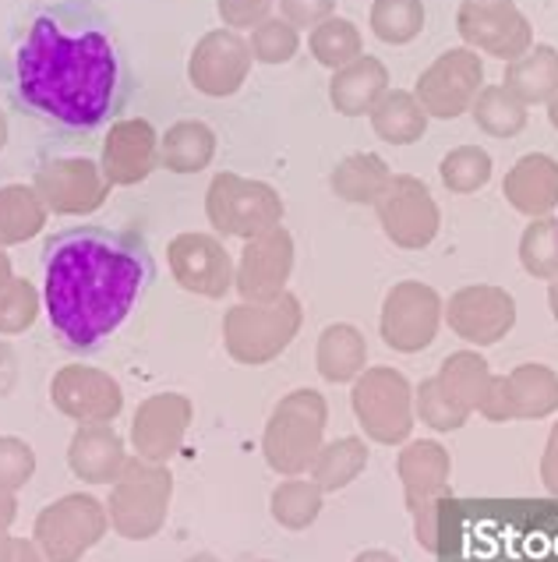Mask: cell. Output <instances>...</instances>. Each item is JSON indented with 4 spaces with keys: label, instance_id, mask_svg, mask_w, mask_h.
Returning a JSON list of instances; mask_svg holds the SVG:
<instances>
[{
    "label": "cell",
    "instance_id": "cell-1",
    "mask_svg": "<svg viewBox=\"0 0 558 562\" xmlns=\"http://www.w3.org/2000/svg\"><path fill=\"white\" fill-rule=\"evenodd\" d=\"M0 82L11 106L57 138H89L124 114L135 75L114 22L92 0H54L14 32Z\"/></svg>",
    "mask_w": 558,
    "mask_h": 562
},
{
    "label": "cell",
    "instance_id": "cell-2",
    "mask_svg": "<svg viewBox=\"0 0 558 562\" xmlns=\"http://www.w3.org/2000/svg\"><path fill=\"white\" fill-rule=\"evenodd\" d=\"M156 280L149 240L100 223L68 227L43 245V308L57 344L92 355L114 336Z\"/></svg>",
    "mask_w": 558,
    "mask_h": 562
},
{
    "label": "cell",
    "instance_id": "cell-3",
    "mask_svg": "<svg viewBox=\"0 0 558 562\" xmlns=\"http://www.w3.org/2000/svg\"><path fill=\"white\" fill-rule=\"evenodd\" d=\"M326 425H329V404L318 390H294L286 393L269 414L262 453L265 463L283 477L308 474L326 446Z\"/></svg>",
    "mask_w": 558,
    "mask_h": 562
},
{
    "label": "cell",
    "instance_id": "cell-4",
    "mask_svg": "<svg viewBox=\"0 0 558 562\" xmlns=\"http://www.w3.org/2000/svg\"><path fill=\"white\" fill-rule=\"evenodd\" d=\"M300 323H305V312H300V301L291 291L265 304L241 301L223 318V344H227V355L237 364L259 368L276 361L294 344Z\"/></svg>",
    "mask_w": 558,
    "mask_h": 562
},
{
    "label": "cell",
    "instance_id": "cell-5",
    "mask_svg": "<svg viewBox=\"0 0 558 562\" xmlns=\"http://www.w3.org/2000/svg\"><path fill=\"white\" fill-rule=\"evenodd\" d=\"M173 499V477L163 463L127 457L121 477L110 488L106 517L110 527L127 541H149L167 524Z\"/></svg>",
    "mask_w": 558,
    "mask_h": 562
},
{
    "label": "cell",
    "instance_id": "cell-6",
    "mask_svg": "<svg viewBox=\"0 0 558 562\" xmlns=\"http://www.w3.org/2000/svg\"><path fill=\"white\" fill-rule=\"evenodd\" d=\"M283 199L273 184L251 181L241 173H216L209 191H205V216L223 237L251 240L283 227Z\"/></svg>",
    "mask_w": 558,
    "mask_h": 562
},
{
    "label": "cell",
    "instance_id": "cell-7",
    "mask_svg": "<svg viewBox=\"0 0 558 562\" xmlns=\"http://www.w3.org/2000/svg\"><path fill=\"white\" fill-rule=\"evenodd\" d=\"M350 407H354L364 436L382 446H400L413 431V385L403 372L389 364L364 368L350 390Z\"/></svg>",
    "mask_w": 558,
    "mask_h": 562
},
{
    "label": "cell",
    "instance_id": "cell-8",
    "mask_svg": "<svg viewBox=\"0 0 558 562\" xmlns=\"http://www.w3.org/2000/svg\"><path fill=\"white\" fill-rule=\"evenodd\" d=\"M106 527V506L92 495L75 492L39 513L36 527H32V541L43 549L46 562H78L103 541Z\"/></svg>",
    "mask_w": 558,
    "mask_h": 562
},
{
    "label": "cell",
    "instance_id": "cell-9",
    "mask_svg": "<svg viewBox=\"0 0 558 562\" xmlns=\"http://www.w3.org/2000/svg\"><path fill=\"white\" fill-rule=\"evenodd\" d=\"M445 301L435 286H428L421 280H403L382 301V340L386 347L400 350V355H418V350L432 347L439 326H442Z\"/></svg>",
    "mask_w": 558,
    "mask_h": 562
},
{
    "label": "cell",
    "instance_id": "cell-10",
    "mask_svg": "<svg viewBox=\"0 0 558 562\" xmlns=\"http://www.w3.org/2000/svg\"><path fill=\"white\" fill-rule=\"evenodd\" d=\"M481 89H485V60L470 46H453V50H445L442 57L432 60V68L421 71L413 95L421 100L428 117L453 121L459 114H467Z\"/></svg>",
    "mask_w": 558,
    "mask_h": 562
},
{
    "label": "cell",
    "instance_id": "cell-11",
    "mask_svg": "<svg viewBox=\"0 0 558 562\" xmlns=\"http://www.w3.org/2000/svg\"><path fill=\"white\" fill-rule=\"evenodd\" d=\"M456 29L470 50L502 57L505 64L534 46V29L513 0H464L456 11Z\"/></svg>",
    "mask_w": 558,
    "mask_h": 562
},
{
    "label": "cell",
    "instance_id": "cell-12",
    "mask_svg": "<svg viewBox=\"0 0 558 562\" xmlns=\"http://www.w3.org/2000/svg\"><path fill=\"white\" fill-rule=\"evenodd\" d=\"M375 213L386 237L396 248H407V251L428 248L442 227L439 202L432 199L428 184L421 178H410V173H392L386 195L375 202Z\"/></svg>",
    "mask_w": 558,
    "mask_h": 562
},
{
    "label": "cell",
    "instance_id": "cell-13",
    "mask_svg": "<svg viewBox=\"0 0 558 562\" xmlns=\"http://www.w3.org/2000/svg\"><path fill=\"white\" fill-rule=\"evenodd\" d=\"M558 411V372L548 364H520L488 385L481 414L488 422H545Z\"/></svg>",
    "mask_w": 558,
    "mask_h": 562
},
{
    "label": "cell",
    "instance_id": "cell-14",
    "mask_svg": "<svg viewBox=\"0 0 558 562\" xmlns=\"http://www.w3.org/2000/svg\"><path fill=\"white\" fill-rule=\"evenodd\" d=\"M32 188H36L43 205L57 216H89L110 195V184L100 164L86 156L46 159L36 170V178H32Z\"/></svg>",
    "mask_w": 558,
    "mask_h": 562
},
{
    "label": "cell",
    "instance_id": "cell-15",
    "mask_svg": "<svg viewBox=\"0 0 558 562\" xmlns=\"http://www.w3.org/2000/svg\"><path fill=\"white\" fill-rule=\"evenodd\" d=\"M442 318H449V329L474 347H491L505 340L516 326V297L496 283H470L445 304Z\"/></svg>",
    "mask_w": 558,
    "mask_h": 562
},
{
    "label": "cell",
    "instance_id": "cell-16",
    "mask_svg": "<svg viewBox=\"0 0 558 562\" xmlns=\"http://www.w3.org/2000/svg\"><path fill=\"white\" fill-rule=\"evenodd\" d=\"M294 272V237L286 227H276L269 234H259L244 240V251L237 259L234 272V291L241 294V301L265 304L286 294Z\"/></svg>",
    "mask_w": 558,
    "mask_h": 562
},
{
    "label": "cell",
    "instance_id": "cell-17",
    "mask_svg": "<svg viewBox=\"0 0 558 562\" xmlns=\"http://www.w3.org/2000/svg\"><path fill=\"white\" fill-rule=\"evenodd\" d=\"M170 272L187 294L198 297H223L234 286L237 262L219 237L213 234H178L167 248Z\"/></svg>",
    "mask_w": 558,
    "mask_h": 562
},
{
    "label": "cell",
    "instance_id": "cell-18",
    "mask_svg": "<svg viewBox=\"0 0 558 562\" xmlns=\"http://www.w3.org/2000/svg\"><path fill=\"white\" fill-rule=\"evenodd\" d=\"M50 400L64 417L78 425H110L124 407V390L110 372L89 364H68L54 375Z\"/></svg>",
    "mask_w": 558,
    "mask_h": 562
},
{
    "label": "cell",
    "instance_id": "cell-19",
    "mask_svg": "<svg viewBox=\"0 0 558 562\" xmlns=\"http://www.w3.org/2000/svg\"><path fill=\"white\" fill-rule=\"evenodd\" d=\"M251 71V50L248 40L234 29H213L195 43L187 57V82L202 95H234L248 82Z\"/></svg>",
    "mask_w": 558,
    "mask_h": 562
},
{
    "label": "cell",
    "instance_id": "cell-20",
    "mask_svg": "<svg viewBox=\"0 0 558 562\" xmlns=\"http://www.w3.org/2000/svg\"><path fill=\"white\" fill-rule=\"evenodd\" d=\"M191 400L184 393H156L135 411L132 422V446L141 460L167 463L181 453L184 436L191 428Z\"/></svg>",
    "mask_w": 558,
    "mask_h": 562
},
{
    "label": "cell",
    "instance_id": "cell-21",
    "mask_svg": "<svg viewBox=\"0 0 558 562\" xmlns=\"http://www.w3.org/2000/svg\"><path fill=\"white\" fill-rule=\"evenodd\" d=\"M156 167H159V135L149 121L127 117L110 124L100 156V170L110 188L141 184Z\"/></svg>",
    "mask_w": 558,
    "mask_h": 562
},
{
    "label": "cell",
    "instance_id": "cell-22",
    "mask_svg": "<svg viewBox=\"0 0 558 562\" xmlns=\"http://www.w3.org/2000/svg\"><path fill=\"white\" fill-rule=\"evenodd\" d=\"M403 481V495H407V509L432 503V499H449V474H453V457L449 449L435 439H421V442H407L400 463H396Z\"/></svg>",
    "mask_w": 558,
    "mask_h": 562
},
{
    "label": "cell",
    "instance_id": "cell-23",
    "mask_svg": "<svg viewBox=\"0 0 558 562\" xmlns=\"http://www.w3.org/2000/svg\"><path fill=\"white\" fill-rule=\"evenodd\" d=\"M505 202L523 216H551L558 205V159L545 153H527L520 156L513 170L502 181Z\"/></svg>",
    "mask_w": 558,
    "mask_h": 562
},
{
    "label": "cell",
    "instance_id": "cell-24",
    "mask_svg": "<svg viewBox=\"0 0 558 562\" xmlns=\"http://www.w3.org/2000/svg\"><path fill=\"white\" fill-rule=\"evenodd\" d=\"M68 463L75 477L89 481V485H114L127 463V453L114 425H82L71 436Z\"/></svg>",
    "mask_w": 558,
    "mask_h": 562
},
{
    "label": "cell",
    "instance_id": "cell-25",
    "mask_svg": "<svg viewBox=\"0 0 558 562\" xmlns=\"http://www.w3.org/2000/svg\"><path fill=\"white\" fill-rule=\"evenodd\" d=\"M389 92V68L372 54H361L346 68L332 71L329 82V103L343 117H364L378 106L382 95Z\"/></svg>",
    "mask_w": 558,
    "mask_h": 562
},
{
    "label": "cell",
    "instance_id": "cell-26",
    "mask_svg": "<svg viewBox=\"0 0 558 562\" xmlns=\"http://www.w3.org/2000/svg\"><path fill=\"white\" fill-rule=\"evenodd\" d=\"M315 368L326 382H354L368 368V340H364V333L350 323L326 326L322 336H318Z\"/></svg>",
    "mask_w": 558,
    "mask_h": 562
},
{
    "label": "cell",
    "instance_id": "cell-27",
    "mask_svg": "<svg viewBox=\"0 0 558 562\" xmlns=\"http://www.w3.org/2000/svg\"><path fill=\"white\" fill-rule=\"evenodd\" d=\"M502 86L513 92L523 106L548 103L558 92V50L548 43L531 46L527 54H520L516 60L505 64Z\"/></svg>",
    "mask_w": 558,
    "mask_h": 562
},
{
    "label": "cell",
    "instance_id": "cell-28",
    "mask_svg": "<svg viewBox=\"0 0 558 562\" xmlns=\"http://www.w3.org/2000/svg\"><path fill=\"white\" fill-rule=\"evenodd\" d=\"M392 181L389 164L378 153H354L337 164L329 173V188L337 191V199L350 205H375Z\"/></svg>",
    "mask_w": 558,
    "mask_h": 562
},
{
    "label": "cell",
    "instance_id": "cell-29",
    "mask_svg": "<svg viewBox=\"0 0 558 562\" xmlns=\"http://www.w3.org/2000/svg\"><path fill=\"white\" fill-rule=\"evenodd\" d=\"M216 156V132L205 121H178L159 138V164L173 173H202Z\"/></svg>",
    "mask_w": 558,
    "mask_h": 562
},
{
    "label": "cell",
    "instance_id": "cell-30",
    "mask_svg": "<svg viewBox=\"0 0 558 562\" xmlns=\"http://www.w3.org/2000/svg\"><path fill=\"white\" fill-rule=\"evenodd\" d=\"M439 385L442 393L453 400L456 407H464L467 414L481 411L485 396H488V385H491V368L488 361L477 355V350H456L442 364H439Z\"/></svg>",
    "mask_w": 558,
    "mask_h": 562
},
{
    "label": "cell",
    "instance_id": "cell-31",
    "mask_svg": "<svg viewBox=\"0 0 558 562\" xmlns=\"http://www.w3.org/2000/svg\"><path fill=\"white\" fill-rule=\"evenodd\" d=\"M372 127L382 142L389 146H410V142H421L428 132V114L421 100L407 89H389L372 110Z\"/></svg>",
    "mask_w": 558,
    "mask_h": 562
},
{
    "label": "cell",
    "instance_id": "cell-32",
    "mask_svg": "<svg viewBox=\"0 0 558 562\" xmlns=\"http://www.w3.org/2000/svg\"><path fill=\"white\" fill-rule=\"evenodd\" d=\"M50 209L43 205L32 184H4L0 188V248L25 245L43 234Z\"/></svg>",
    "mask_w": 558,
    "mask_h": 562
},
{
    "label": "cell",
    "instance_id": "cell-33",
    "mask_svg": "<svg viewBox=\"0 0 558 562\" xmlns=\"http://www.w3.org/2000/svg\"><path fill=\"white\" fill-rule=\"evenodd\" d=\"M364 468H368V446L357 436H343L318 449L311 463V481L322 492H343L350 481H357Z\"/></svg>",
    "mask_w": 558,
    "mask_h": 562
},
{
    "label": "cell",
    "instance_id": "cell-34",
    "mask_svg": "<svg viewBox=\"0 0 558 562\" xmlns=\"http://www.w3.org/2000/svg\"><path fill=\"white\" fill-rule=\"evenodd\" d=\"M322 488L315 485L311 477L297 474V477H286L273 488L269 495V509H273V520L286 531H305L318 520V513H322Z\"/></svg>",
    "mask_w": 558,
    "mask_h": 562
},
{
    "label": "cell",
    "instance_id": "cell-35",
    "mask_svg": "<svg viewBox=\"0 0 558 562\" xmlns=\"http://www.w3.org/2000/svg\"><path fill=\"white\" fill-rule=\"evenodd\" d=\"M470 117L491 138H513L527 127V106L505 86H485L470 106Z\"/></svg>",
    "mask_w": 558,
    "mask_h": 562
},
{
    "label": "cell",
    "instance_id": "cell-36",
    "mask_svg": "<svg viewBox=\"0 0 558 562\" xmlns=\"http://www.w3.org/2000/svg\"><path fill=\"white\" fill-rule=\"evenodd\" d=\"M308 46H311V57L329 71H340L350 60H357L364 54L361 29L350 19H337V14L311 29Z\"/></svg>",
    "mask_w": 558,
    "mask_h": 562
},
{
    "label": "cell",
    "instance_id": "cell-37",
    "mask_svg": "<svg viewBox=\"0 0 558 562\" xmlns=\"http://www.w3.org/2000/svg\"><path fill=\"white\" fill-rule=\"evenodd\" d=\"M424 19V0H375L372 4V32L389 46L418 40Z\"/></svg>",
    "mask_w": 558,
    "mask_h": 562
},
{
    "label": "cell",
    "instance_id": "cell-38",
    "mask_svg": "<svg viewBox=\"0 0 558 562\" xmlns=\"http://www.w3.org/2000/svg\"><path fill=\"white\" fill-rule=\"evenodd\" d=\"M439 178L453 195H474L491 181V156L481 146H456L442 156Z\"/></svg>",
    "mask_w": 558,
    "mask_h": 562
},
{
    "label": "cell",
    "instance_id": "cell-39",
    "mask_svg": "<svg viewBox=\"0 0 558 562\" xmlns=\"http://www.w3.org/2000/svg\"><path fill=\"white\" fill-rule=\"evenodd\" d=\"M520 262L537 280L558 277V220L537 216L520 237Z\"/></svg>",
    "mask_w": 558,
    "mask_h": 562
},
{
    "label": "cell",
    "instance_id": "cell-40",
    "mask_svg": "<svg viewBox=\"0 0 558 562\" xmlns=\"http://www.w3.org/2000/svg\"><path fill=\"white\" fill-rule=\"evenodd\" d=\"M248 50H251V60L276 68V64H286V60L297 57V50H300V29H294L286 19H265L262 25L251 29Z\"/></svg>",
    "mask_w": 558,
    "mask_h": 562
},
{
    "label": "cell",
    "instance_id": "cell-41",
    "mask_svg": "<svg viewBox=\"0 0 558 562\" xmlns=\"http://www.w3.org/2000/svg\"><path fill=\"white\" fill-rule=\"evenodd\" d=\"M413 414L421 417V425L435 428V431H456L470 422V414L464 407H456L449 396L442 393L439 379H424L418 390H413Z\"/></svg>",
    "mask_w": 558,
    "mask_h": 562
},
{
    "label": "cell",
    "instance_id": "cell-42",
    "mask_svg": "<svg viewBox=\"0 0 558 562\" xmlns=\"http://www.w3.org/2000/svg\"><path fill=\"white\" fill-rule=\"evenodd\" d=\"M39 312H43V294L29 280L14 277V283L4 291V297H0V333L4 336L25 333L32 323H36Z\"/></svg>",
    "mask_w": 558,
    "mask_h": 562
},
{
    "label": "cell",
    "instance_id": "cell-43",
    "mask_svg": "<svg viewBox=\"0 0 558 562\" xmlns=\"http://www.w3.org/2000/svg\"><path fill=\"white\" fill-rule=\"evenodd\" d=\"M36 474V453L19 436H0V488L19 492Z\"/></svg>",
    "mask_w": 558,
    "mask_h": 562
},
{
    "label": "cell",
    "instance_id": "cell-44",
    "mask_svg": "<svg viewBox=\"0 0 558 562\" xmlns=\"http://www.w3.org/2000/svg\"><path fill=\"white\" fill-rule=\"evenodd\" d=\"M276 0H216V11L227 29H254L265 19H273Z\"/></svg>",
    "mask_w": 558,
    "mask_h": 562
},
{
    "label": "cell",
    "instance_id": "cell-45",
    "mask_svg": "<svg viewBox=\"0 0 558 562\" xmlns=\"http://www.w3.org/2000/svg\"><path fill=\"white\" fill-rule=\"evenodd\" d=\"M442 506H445V499H432V503H421V506L410 509L418 544L432 555L442 552Z\"/></svg>",
    "mask_w": 558,
    "mask_h": 562
},
{
    "label": "cell",
    "instance_id": "cell-46",
    "mask_svg": "<svg viewBox=\"0 0 558 562\" xmlns=\"http://www.w3.org/2000/svg\"><path fill=\"white\" fill-rule=\"evenodd\" d=\"M276 4L280 19H286L294 29H315L337 11V0H276Z\"/></svg>",
    "mask_w": 558,
    "mask_h": 562
},
{
    "label": "cell",
    "instance_id": "cell-47",
    "mask_svg": "<svg viewBox=\"0 0 558 562\" xmlns=\"http://www.w3.org/2000/svg\"><path fill=\"white\" fill-rule=\"evenodd\" d=\"M540 481L551 495H558V422L548 431V442H545V457H540Z\"/></svg>",
    "mask_w": 558,
    "mask_h": 562
},
{
    "label": "cell",
    "instance_id": "cell-48",
    "mask_svg": "<svg viewBox=\"0 0 558 562\" xmlns=\"http://www.w3.org/2000/svg\"><path fill=\"white\" fill-rule=\"evenodd\" d=\"M8 562H46V555H43V549L32 538H11Z\"/></svg>",
    "mask_w": 558,
    "mask_h": 562
},
{
    "label": "cell",
    "instance_id": "cell-49",
    "mask_svg": "<svg viewBox=\"0 0 558 562\" xmlns=\"http://www.w3.org/2000/svg\"><path fill=\"white\" fill-rule=\"evenodd\" d=\"M14 517H19V499H14V492L0 488V535L14 524Z\"/></svg>",
    "mask_w": 558,
    "mask_h": 562
},
{
    "label": "cell",
    "instance_id": "cell-50",
    "mask_svg": "<svg viewBox=\"0 0 558 562\" xmlns=\"http://www.w3.org/2000/svg\"><path fill=\"white\" fill-rule=\"evenodd\" d=\"M11 283H14V269H11V259L4 255V248H0V297H4Z\"/></svg>",
    "mask_w": 558,
    "mask_h": 562
},
{
    "label": "cell",
    "instance_id": "cell-51",
    "mask_svg": "<svg viewBox=\"0 0 558 562\" xmlns=\"http://www.w3.org/2000/svg\"><path fill=\"white\" fill-rule=\"evenodd\" d=\"M354 562H400L392 552H386V549H368V552H361Z\"/></svg>",
    "mask_w": 558,
    "mask_h": 562
},
{
    "label": "cell",
    "instance_id": "cell-52",
    "mask_svg": "<svg viewBox=\"0 0 558 562\" xmlns=\"http://www.w3.org/2000/svg\"><path fill=\"white\" fill-rule=\"evenodd\" d=\"M548 304H551V315L558 318V277H555L551 286H548Z\"/></svg>",
    "mask_w": 558,
    "mask_h": 562
},
{
    "label": "cell",
    "instance_id": "cell-53",
    "mask_svg": "<svg viewBox=\"0 0 558 562\" xmlns=\"http://www.w3.org/2000/svg\"><path fill=\"white\" fill-rule=\"evenodd\" d=\"M548 121H551V127L558 132V92H555L551 100H548Z\"/></svg>",
    "mask_w": 558,
    "mask_h": 562
},
{
    "label": "cell",
    "instance_id": "cell-54",
    "mask_svg": "<svg viewBox=\"0 0 558 562\" xmlns=\"http://www.w3.org/2000/svg\"><path fill=\"white\" fill-rule=\"evenodd\" d=\"M4 146H8V117L0 114V153H4Z\"/></svg>",
    "mask_w": 558,
    "mask_h": 562
},
{
    "label": "cell",
    "instance_id": "cell-55",
    "mask_svg": "<svg viewBox=\"0 0 558 562\" xmlns=\"http://www.w3.org/2000/svg\"><path fill=\"white\" fill-rule=\"evenodd\" d=\"M8 544H11V535L4 531L0 535V562H8Z\"/></svg>",
    "mask_w": 558,
    "mask_h": 562
},
{
    "label": "cell",
    "instance_id": "cell-56",
    "mask_svg": "<svg viewBox=\"0 0 558 562\" xmlns=\"http://www.w3.org/2000/svg\"><path fill=\"white\" fill-rule=\"evenodd\" d=\"M187 562H219L216 555H209V552H198V555H191Z\"/></svg>",
    "mask_w": 558,
    "mask_h": 562
},
{
    "label": "cell",
    "instance_id": "cell-57",
    "mask_svg": "<svg viewBox=\"0 0 558 562\" xmlns=\"http://www.w3.org/2000/svg\"><path fill=\"white\" fill-rule=\"evenodd\" d=\"M262 562H273V559H262Z\"/></svg>",
    "mask_w": 558,
    "mask_h": 562
}]
</instances>
